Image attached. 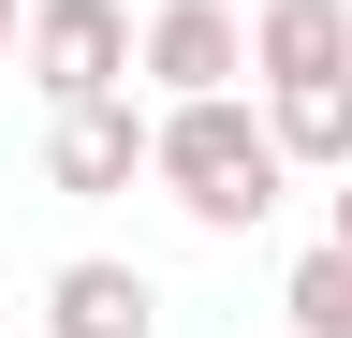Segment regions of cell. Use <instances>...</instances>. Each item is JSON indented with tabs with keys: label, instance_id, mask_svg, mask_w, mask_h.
I'll list each match as a JSON object with an SVG mask.
<instances>
[{
	"label": "cell",
	"instance_id": "7a4b0ae2",
	"mask_svg": "<svg viewBox=\"0 0 352 338\" xmlns=\"http://www.w3.org/2000/svg\"><path fill=\"white\" fill-rule=\"evenodd\" d=\"M132 177H162V118L132 103V89L44 103V191H59V206H103V191H132Z\"/></svg>",
	"mask_w": 352,
	"mask_h": 338
},
{
	"label": "cell",
	"instance_id": "3957f363",
	"mask_svg": "<svg viewBox=\"0 0 352 338\" xmlns=\"http://www.w3.org/2000/svg\"><path fill=\"white\" fill-rule=\"evenodd\" d=\"M30 89L44 103H103V89H132L147 74V30L118 15V0H30Z\"/></svg>",
	"mask_w": 352,
	"mask_h": 338
},
{
	"label": "cell",
	"instance_id": "277c9868",
	"mask_svg": "<svg viewBox=\"0 0 352 338\" xmlns=\"http://www.w3.org/2000/svg\"><path fill=\"white\" fill-rule=\"evenodd\" d=\"M250 74V15L235 0H162L147 15V89L162 103H206V89H235Z\"/></svg>",
	"mask_w": 352,
	"mask_h": 338
},
{
	"label": "cell",
	"instance_id": "30bf717a",
	"mask_svg": "<svg viewBox=\"0 0 352 338\" xmlns=\"http://www.w3.org/2000/svg\"><path fill=\"white\" fill-rule=\"evenodd\" d=\"M323 235H352V177H338V206H323Z\"/></svg>",
	"mask_w": 352,
	"mask_h": 338
},
{
	"label": "cell",
	"instance_id": "9c48e42d",
	"mask_svg": "<svg viewBox=\"0 0 352 338\" xmlns=\"http://www.w3.org/2000/svg\"><path fill=\"white\" fill-rule=\"evenodd\" d=\"M0 45H30V0H0Z\"/></svg>",
	"mask_w": 352,
	"mask_h": 338
},
{
	"label": "cell",
	"instance_id": "8fae6325",
	"mask_svg": "<svg viewBox=\"0 0 352 338\" xmlns=\"http://www.w3.org/2000/svg\"><path fill=\"white\" fill-rule=\"evenodd\" d=\"M279 338H294V324H279Z\"/></svg>",
	"mask_w": 352,
	"mask_h": 338
},
{
	"label": "cell",
	"instance_id": "52a82bcc",
	"mask_svg": "<svg viewBox=\"0 0 352 338\" xmlns=\"http://www.w3.org/2000/svg\"><path fill=\"white\" fill-rule=\"evenodd\" d=\"M264 118H279L294 177H352V74H308V89H264Z\"/></svg>",
	"mask_w": 352,
	"mask_h": 338
},
{
	"label": "cell",
	"instance_id": "5b68a950",
	"mask_svg": "<svg viewBox=\"0 0 352 338\" xmlns=\"http://www.w3.org/2000/svg\"><path fill=\"white\" fill-rule=\"evenodd\" d=\"M44 338H162V279L118 265V250H74L44 279Z\"/></svg>",
	"mask_w": 352,
	"mask_h": 338
},
{
	"label": "cell",
	"instance_id": "6da1fadb",
	"mask_svg": "<svg viewBox=\"0 0 352 338\" xmlns=\"http://www.w3.org/2000/svg\"><path fill=\"white\" fill-rule=\"evenodd\" d=\"M162 191L191 206L206 235H264L294 191V147L250 89H206V103H162Z\"/></svg>",
	"mask_w": 352,
	"mask_h": 338
},
{
	"label": "cell",
	"instance_id": "8992f818",
	"mask_svg": "<svg viewBox=\"0 0 352 338\" xmlns=\"http://www.w3.org/2000/svg\"><path fill=\"white\" fill-rule=\"evenodd\" d=\"M308 74H352V0H264L250 15V89H308Z\"/></svg>",
	"mask_w": 352,
	"mask_h": 338
},
{
	"label": "cell",
	"instance_id": "ba28073f",
	"mask_svg": "<svg viewBox=\"0 0 352 338\" xmlns=\"http://www.w3.org/2000/svg\"><path fill=\"white\" fill-rule=\"evenodd\" d=\"M279 324L294 338H352V235H308L279 265Z\"/></svg>",
	"mask_w": 352,
	"mask_h": 338
}]
</instances>
